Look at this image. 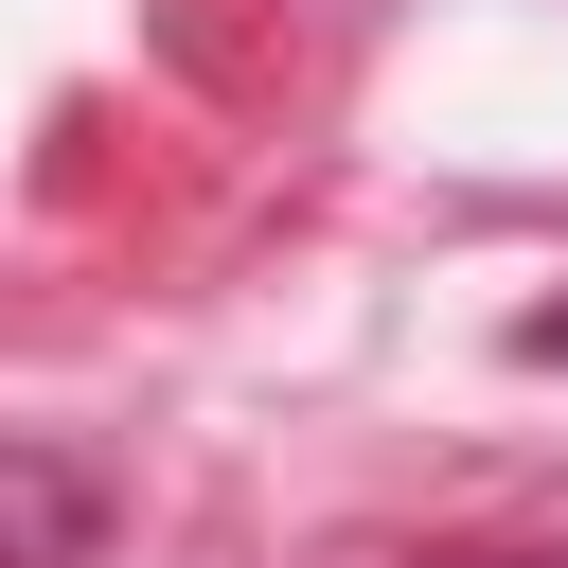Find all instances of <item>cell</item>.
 Segmentation results:
<instances>
[{"label":"cell","mask_w":568,"mask_h":568,"mask_svg":"<svg viewBox=\"0 0 568 568\" xmlns=\"http://www.w3.org/2000/svg\"><path fill=\"white\" fill-rule=\"evenodd\" d=\"M89 532H106L89 462H71V444H0V568H71Z\"/></svg>","instance_id":"1"},{"label":"cell","mask_w":568,"mask_h":568,"mask_svg":"<svg viewBox=\"0 0 568 568\" xmlns=\"http://www.w3.org/2000/svg\"><path fill=\"white\" fill-rule=\"evenodd\" d=\"M515 355H532V373H568V284H550V302L515 320Z\"/></svg>","instance_id":"2"}]
</instances>
